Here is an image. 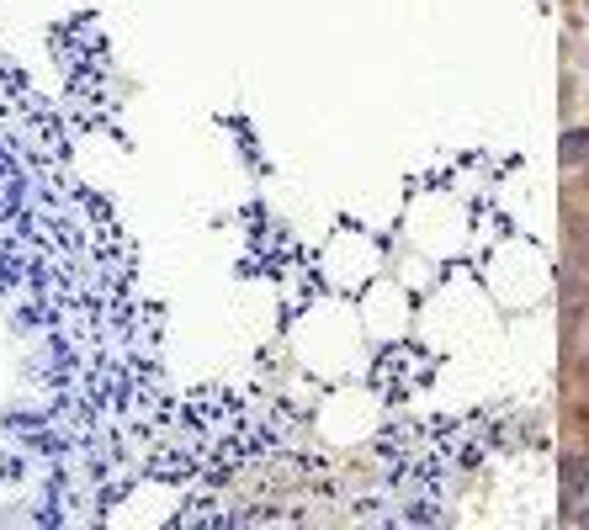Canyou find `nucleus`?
Segmentation results:
<instances>
[{"mask_svg":"<svg viewBox=\"0 0 589 530\" xmlns=\"http://www.w3.org/2000/svg\"><path fill=\"white\" fill-rule=\"evenodd\" d=\"M585 526H589V499H585Z\"/></svg>","mask_w":589,"mask_h":530,"instance_id":"obj_3","label":"nucleus"},{"mask_svg":"<svg viewBox=\"0 0 589 530\" xmlns=\"http://www.w3.org/2000/svg\"><path fill=\"white\" fill-rule=\"evenodd\" d=\"M579 493H589V461L568 457L563 461V504H579Z\"/></svg>","mask_w":589,"mask_h":530,"instance_id":"obj_1","label":"nucleus"},{"mask_svg":"<svg viewBox=\"0 0 589 530\" xmlns=\"http://www.w3.org/2000/svg\"><path fill=\"white\" fill-rule=\"evenodd\" d=\"M558 154H563V165H579V160H589V128H568L563 144H558Z\"/></svg>","mask_w":589,"mask_h":530,"instance_id":"obj_2","label":"nucleus"}]
</instances>
